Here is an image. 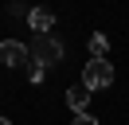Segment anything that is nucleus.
<instances>
[{
    "label": "nucleus",
    "mask_w": 129,
    "mask_h": 125,
    "mask_svg": "<svg viewBox=\"0 0 129 125\" xmlns=\"http://www.w3.org/2000/svg\"><path fill=\"white\" fill-rule=\"evenodd\" d=\"M0 125H8V117H0Z\"/></svg>",
    "instance_id": "nucleus-9"
},
{
    "label": "nucleus",
    "mask_w": 129,
    "mask_h": 125,
    "mask_svg": "<svg viewBox=\"0 0 129 125\" xmlns=\"http://www.w3.org/2000/svg\"><path fill=\"white\" fill-rule=\"evenodd\" d=\"M27 23H31L35 35H51V27H55V12H51V8H31V12H27Z\"/></svg>",
    "instance_id": "nucleus-4"
},
{
    "label": "nucleus",
    "mask_w": 129,
    "mask_h": 125,
    "mask_svg": "<svg viewBox=\"0 0 129 125\" xmlns=\"http://www.w3.org/2000/svg\"><path fill=\"white\" fill-rule=\"evenodd\" d=\"M110 82H113V62L110 59H90L86 67H82V86H86L90 94H94V90H106Z\"/></svg>",
    "instance_id": "nucleus-1"
},
{
    "label": "nucleus",
    "mask_w": 129,
    "mask_h": 125,
    "mask_svg": "<svg viewBox=\"0 0 129 125\" xmlns=\"http://www.w3.org/2000/svg\"><path fill=\"white\" fill-rule=\"evenodd\" d=\"M0 62H4V67H24L27 62V47L16 43V39H4V43H0Z\"/></svg>",
    "instance_id": "nucleus-3"
},
{
    "label": "nucleus",
    "mask_w": 129,
    "mask_h": 125,
    "mask_svg": "<svg viewBox=\"0 0 129 125\" xmlns=\"http://www.w3.org/2000/svg\"><path fill=\"white\" fill-rule=\"evenodd\" d=\"M71 125H98V121H94L90 113H74V121H71Z\"/></svg>",
    "instance_id": "nucleus-8"
},
{
    "label": "nucleus",
    "mask_w": 129,
    "mask_h": 125,
    "mask_svg": "<svg viewBox=\"0 0 129 125\" xmlns=\"http://www.w3.org/2000/svg\"><path fill=\"white\" fill-rule=\"evenodd\" d=\"M27 78H31V82H35V86H39V82H43V78H47V67H39V62H35V67H31V70H27Z\"/></svg>",
    "instance_id": "nucleus-7"
},
{
    "label": "nucleus",
    "mask_w": 129,
    "mask_h": 125,
    "mask_svg": "<svg viewBox=\"0 0 129 125\" xmlns=\"http://www.w3.org/2000/svg\"><path fill=\"white\" fill-rule=\"evenodd\" d=\"M67 106H71L74 109V113H86V106H90V90H86V86H71V90H67Z\"/></svg>",
    "instance_id": "nucleus-5"
},
{
    "label": "nucleus",
    "mask_w": 129,
    "mask_h": 125,
    "mask_svg": "<svg viewBox=\"0 0 129 125\" xmlns=\"http://www.w3.org/2000/svg\"><path fill=\"white\" fill-rule=\"evenodd\" d=\"M63 39H55V35H35V43H31V55H35V62L39 67H55L59 59H63Z\"/></svg>",
    "instance_id": "nucleus-2"
},
{
    "label": "nucleus",
    "mask_w": 129,
    "mask_h": 125,
    "mask_svg": "<svg viewBox=\"0 0 129 125\" xmlns=\"http://www.w3.org/2000/svg\"><path fill=\"white\" fill-rule=\"evenodd\" d=\"M106 51H110V39H106L102 31H94V35H90V59H106Z\"/></svg>",
    "instance_id": "nucleus-6"
}]
</instances>
